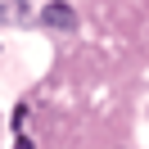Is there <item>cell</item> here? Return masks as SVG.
<instances>
[{
  "mask_svg": "<svg viewBox=\"0 0 149 149\" xmlns=\"http://www.w3.org/2000/svg\"><path fill=\"white\" fill-rule=\"evenodd\" d=\"M41 18H45V27H59V32H72V27H77V14H72V5H63V0L45 5V9H41Z\"/></svg>",
  "mask_w": 149,
  "mask_h": 149,
  "instance_id": "obj_1",
  "label": "cell"
}]
</instances>
